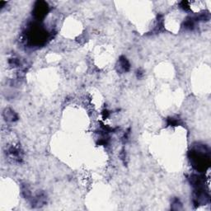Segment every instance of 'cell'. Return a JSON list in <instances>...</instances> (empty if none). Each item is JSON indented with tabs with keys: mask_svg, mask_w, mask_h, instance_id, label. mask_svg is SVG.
<instances>
[{
	"mask_svg": "<svg viewBox=\"0 0 211 211\" xmlns=\"http://www.w3.org/2000/svg\"><path fill=\"white\" fill-rule=\"evenodd\" d=\"M120 67L123 68L124 71H128L130 68V64L128 62V60L124 58V57H121L120 59Z\"/></svg>",
	"mask_w": 211,
	"mask_h": 211,
	"instance_id": "6da1fadb",
	"label": "cell"
}]
</instances>
